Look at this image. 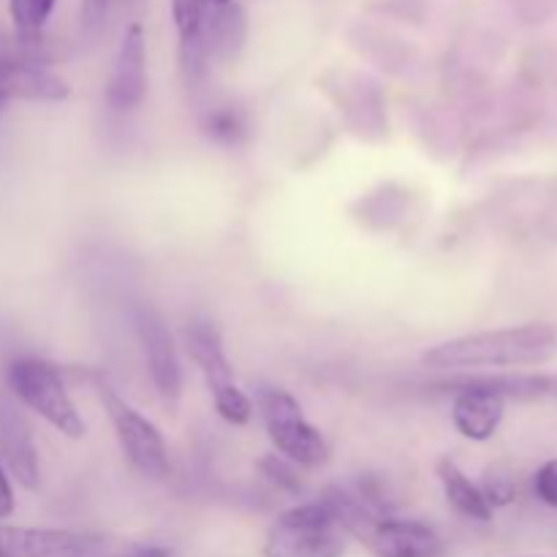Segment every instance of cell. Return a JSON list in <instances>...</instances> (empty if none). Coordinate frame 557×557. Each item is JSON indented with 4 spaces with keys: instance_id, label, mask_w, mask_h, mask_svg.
<instances>
[{
    "instance_id": "cell-1",
    "label": "cell",
    "mask_w": 557,
    "mask_h": 557,
    "mask_svg": "<svg viewBox=\"0 0 557 557\" xmlns=\"http://www.w3.org/2000/svg\"><path fill=\"white\" fill-rule=\"evenodd\" d=\"M557 357V324H522L451 337L422 354V362L444 373L506 370L542 364Z\"/></svg>"
},
{
    "instance_id": "cell-2",
    "label": "cell",
    "mask_w": 557,
    "mask_h": 557,
    "mask_svg": "<svg viewBox=\"0 0 557 557\" xmlns=\"http://www.w3.org/2000/svg\"><path fill=\"white\" fill-rule=\"evenodd\" d=\"M5 381H9L11 395L33 413H38L49 428L71 441L85 438L87 424L71 400L69 384L58 364L38 357L14 359L5 370Z\"/></svg>"
},
{
    "instance_id": "cell-3",
    "label": "cell",
    "mask_w": 557,
    "mask_h": 557,
    "mask_svg": "<svg viewBox=\"0 0 557 557\" xmlns=\"http://www.w3.org/2000/svg\"><path fill=\"white\" fill-rule=\"evenodd\" d=\"M346 528L324 500H310L283 511L264 539V557H343Z\"/></svg>"
},
{
    "instance_id": "cell-4",
    "label": "cell",
    "mask_w": 557,
    "mask_h": 557,
    "mask_svg": "<svg viewBox=\"0 0 557 557\" xmlns=\"http://www.w3.org/2000/svg\"><path fill=\"white\" fill-rule=\"evenodd\" d=\"M256 408L264 422L272 446L286 457L288 462L302 468L324 466L330 449L315 424L308 422L297 397L288 395L281 386H261L256 395Z\"/></svg>"
},
{
    "instance_id": "cell-5",
    "label": "cell",
    "mask_w": 557,
    "mask_h": 557,
    "mask_svg": "<svg viewBox=\"0 0 557 557\" xmlns=\"http://www.w3.org/2000/svg\"><path fill=\"white\" fill-rule=\"evenodd\" d=\"M90 381L109 422H112L120 449L128 457L131 466L147 479H166L172 471V462H169V449L161 430L150 419L141 417L131 403H125L103 375H92Z\"/></svg>"
},
{
    "instance_id": "cell-6",
    "label": "cell",
    "mask_w": 557,
    "mask_h": 557,
    "mask_svg": "<svg viewBox=\"0 0 557 557\" xmlns=\"http://www.w3.org/2000/svg\"><path fill=\"white\" fill-rule=\"evenodd\" d=\"M134 324L147 370H150L152 386H156L166 406H177L180 395H183V368H180L177 346H174V337L169 332L166 321L161 319L156 308L139 305Z\"/></svg>"
},
{
    "instance_id": "cell-7",
    "label": "cell",
    "mask_w": 557,
    "mask_h": 557,
    "mask_svg": "<svg viewBox=\"0 0 557 557\" xmlns=\"http://www.w3.org/2000/svg\"><path fill=\"white\" fill-rule=\"evenodd\" d=\"M359 542L375 557H441L444 542L430 525L419 520H397V517H375Z\"/></svg>"
},
{
    "instance_id": "cell-8",
    "label": "cell",
    "mask_w": 557,
    "mask_h": 557,
    "mask_svg": "<svg viewBox=\"0 0 557 557\" xmlns=\"http://www.w3.org/2000/svg\"><path fill=\"white\" fill-rule=\"evenodd\" d=\"M147 92V41L139 22L123 33L112 74L107 82V103L117 112H131L145 101Z\"/></svg>"
},
{
    "instance_id": "cell-9",
    "label": "cell",
    "mask_w": 557,
    "mask_h": 557,
    "mask_svg": "<svg viewBox=\"0 0 557 557\" xmlns=\"http://www.w3.org/2000/svg\"><path fill=\"white\" fill-rule=\"evenodd\" d=\"M0 457L11 476L25 490H36L41 484L36 441H33L25 417L11 403H0Z\"/></svg>"
},
{
    "instance_id": "cell-10",
    "label": "cell",
    "mask_w": 557,
    "mask_h": 557,
    "mask_svg": "<svg viewBox=\"0 0 557 557\" xmlns=\"http://www.w3.org/2000/svg\"><path fill=\"white\" fill-rule=\"evenodd\" d=\"M441 386H473L498 395L500 400H557V373H462Z\"/></svg>"
},
{
    "instance_id": "cell-11",
    "label": "cell",
    "mask_w": 557,
    "mask_h": 557,
    "mask_svg": "<svg viewBox=\"0 0 557 557\" xmlns=\"http://www.w3.org/2000/svg\"><path fill=\"white\" fill-rule=\"evenodd\" d=\"M92 533L60 528H20L0 522V557H65L85 547Z\"/></svg>"
},
{
    "instance_id": "cell-12",
    "label": "cell",
    "mask_w": 557,
    "mask_h": 557,
    "mask_svg": "<svg viewBox=\"0 0 557 557\" xmlns=\"http://www.w3.org/2000/svg\"><path fill=\"white\" fill-rule=\"evenodd\" d=\"M71 87L47 65L0 58V101H65Z\"/></svg>"
},
{
    "instance_id": "cell-13",
    "label": "cell",
    "mask_w": 557,
    "mask_h": 557,
    "mask_svg": "<svg viewBox=\"0 0 557 557\" xmlns=\"http://www.w3.org/2000/svg\"><path fill=\"white\" fill-rule=\"evenodd\" d=\"M506 417V400L473 386H457L451 403V424L468 441H490Z\"/></svg>"
},
{
    "instance_id": "cell-14",
    "label": "cell",
    "mask_w": 557,
    "mask_h": 557,
    "mask_svg": "<svg viewBox=\"0 0 557 557\" xmlns=\"http://www.w3.org/2000/svg\"><path fill=\"white\" fill-rule=\"evenodd\" d=\"M185 351L194 359L199 373L205 375L210 395H215V392L234 384L232 362H228L226 348H223V337L215 324H210V321L205 319L190 321V324L185 326Z\"/></svg>"
},
{
    "instance_id": "cell-15",
    "label": "cell",
    "mask_w": 557,
    "mask_h": 557,
    "mask_svg": "<svg viewBox=\"0 0 557 557\" xmlns=\"http://www.w3.org/2000/svg\"><path fill=\"white\" fill-rule=\"evenodd\" d=\"M201 36H205L210 63L212 60L237 58L239 49L245 47V38H248V16H245L243 5L228 3L223 9L207 11Z\"/></svg>"
},
{
    "instance_id": "cell-16",
    "label": "cell",
    "mask_w": 557,
    "mask_h": 557,
    "mask_svg": "<svg viewBox=\"0 0 557 557\" xmlns=\"http://www.w3.org/2000/svg\"><path fill=\"white\" fill-rule=\"evenodd\" d=\"M435 471H438L441 484H444L446 500H449V506L457 511V515H462L466 520H473V522L493 520L495 509L490 506V500L484 498L482 487L473 484V479L468 476V473L462 471L451 457H441Z\"/></svg>"
},
{
    "instance_id": "cell-17",
    "label": "cell",
    "mask_w": 557,
    "mask_h": 557,
    "mask_svg": "<svg viewBox=\"0 0 557 557\" xmlns=\"http://www.w3.org/2000/svg\"><path fill=\"white\" fill-rule=\"evenodd\" d=\"M65 557H172V549L161 547V544L120 542V539H107L92 533V539L85 547Z\"/></svg>"
},
{
    "instance_id": "cell-18",
    "label": "cell",
    "mask_w": 557,
    "mask_h": 557,
    "mask_svg": "<svg viewBox=\"0 0 557 557\" xmlns=\"http://www.w3.org/2000/svg\"><path fill=\"white\" fill-rule=\"evenodd\" d=\"M201 131H205L215 145L237 147L243 145L245 136H248V120H245V114L239 112V109L221 107L212 109V112L201 120Z\"/></svg>"
},
{
    "instance_id": "cell-19",
    "label": "cell",
    "mask_w": 557,
    "mask_h": 557,
    "mask_svg": "<svg viewBox=\"0 0 557 557\" xmlns=\"http://www.w3.org/2000/svg\"><path fill=\"white\" fill-rule=\"evenodd\" d=\"M58 0H9V20L20 36H41Z\"/></svg>"
},
{
    "instance_id": "cell-20",
    "label": "cell",
    "mask_w": 557,
    "mask_h": 557,
    "mask_svg": "<svg viewBox=\"0 0 557 557\" xmlns=\"http://www.w3.org/2000/svg\"><path fill=\"white\" fill-rule=\"evenodd\" d=\"M212 403H215L218 417H221L223 422L234 424V428H245V424L253 419V411H256L253 400H250V397L245 395L237 384L215 392V395H212Z\"/></svg>"
},
{
    "instance_id": "cell-21",
    "label": "cell",
    "mask_w": 557,
    "mask_h": 557,
    "mask_svg": "<svg viewBox=\"0 0 557 557\" xmlns=\"http://www.w3.org/2000/svg\"><path fill=\"white\" fill-rule=\"evenodd\" d=\"M205 16L207 9L201 5V0H172V20L180 41L199 36L201 27H205Z\"/></svg>"
},
{
    "instance_id": "cell-22",
    "label": "cell",
    "mask_w": 557,
    "mask_h": 557,
    "mask_svg": "<svg viewBox=\"0 0 557 557\" xmlns=\"http://www.w3.org/2000/svg\"><path fill=\"white\" fill-rule=\"evenodd\" d=\"M292 466L294 462H288L286 457H277V455H270L261 460V471H264L267 476L277 484V487L297 493V490H302V482H299V476L294 473Z\"/></svg>"
},
{
    "instance_id": "cell-23",
    "label": "cell",
    "mask_w": 557,
    "mask_h": 557,
    "mask_svg": "<svg viewBox=\"0 0 557 557\" xmlns=\"http://www.w3.org/2000/svg\"><path fill=\"white\" fill-rule=\"evenodd\" d=\"M482 493H484V498L490 500V506H493V509L511 504V500L517 498L515 482H511L506 473H495V476L490 473L487 482H484V487H482Z\"/></svg>"
},
{
    "instance_id": "cell-24",
    "label": "cell",
    "mask_w": 557,
    "mask_h": 557,
    "mask_svg": "<svg viewBox=\"0 0 557 557\" xmlns=\"http://www.w3.org/2000/svg\"><path fill=\"white\" fill-rule=\"evenodd\" d=\"M533 490H536L539 500L547 504L549 509H557V460L544 462L533 479Z\"/></svg>"
},
{
    "instance_id": "cell-25",
    "label": "cell",
    "mask_w": 557,
    "mask_h": 557,
    "mask_svg": "<svg viewBox=\"0 0 557 557\" xmlns=\"http://www.w3.org/2000/svg\"><path fill=\"white\" fill-rule=\"evenodd\" d=\"M109 5H112V0H82L79 25L87 36H96V33L101 30L103 22H107Z\"/></svg>"
},
{
    "instance_id": "cell-26",
    "label": "cell",
    "mask_w": 557,
    "mask_h": 557,
    "mask_svg": "<svg viewBox=\"0 0 557 557\" xmlns=\"http://www.w3.org/2000/svg\"><path fill=\"white\" fill-rule=\"evenodd\" d=\"M16 509V498H14V487H11V479L5 473V468L0 466V520H9Z\"/></svg>"
},
{
    "instance_id": "cell-27",
    "label": "cell",
    "mask_w": 557,
    "mask_h": 557,
    "mask_svg": "<svg viewBox=\"0 0 557 557\" xmlns=\"http://www.w3.org/2000/svg\"><path fill=\"white\" fill-rule=\"evenodd\" d=\"M234 3V0H201V5H205L207 11H215V9H223V5Z\"/></svg>"
},
{
    "instance_id": "cell-28",
    "label": "cell",
    "mask_w": 557,
    "mask_h": 557,
    "mask_svg": "<svg viewBox=\"0 0 557 557\" xmlns=\"http://www.w3.org/2000/svg\"><path fill=\"white\" fill-rule=\"evenodd\" d=\"M525 557H557V555H525Z\"/></svg>"
},
{
    "instance_id": "cell-29",
    "label": "cell",
    "mask_w": 557,
    "mask_h": 557,
    "mask_svg": "<svg viewBox=\"0 0 557 557\" xmlns=\"http://www.w3.org/2000/svg\"><path fill=\"white\" fill-rule=\"evenodd\" d=\"M3 107H5V103H3V101H0V109H3Z\"/></svg>"
}]
</instances>
